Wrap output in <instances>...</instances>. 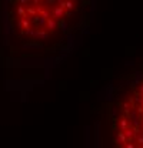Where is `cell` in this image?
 Here are the masks:
<instances>
[{
  "instance_id": "6da1fadb",
  "label": "cell",
  "mask_w": 143,
  "mask_h": 148,
  "mask_svg": "<svg viewBox=\"0 0 143 148\" xmlns=\"http://www.w3.org/2000/svg\"><path fill=\"white\" fill-rule=\"evenodd\" d=\"M65 11H66V10H65L63 7H60V6L56 4V6L52 9V13H50V14H52L53 19H56V20H62V19L65 17Z\"/></svg>"
},
{
  "instance_id": "7a4b0ae2",
  "label": "cell",
  "mask_w": 143,
  "mask_h": 148,
  "mask_svg": "<svg viewBox=\"0 0 143 148\" xmlns=\"http://www.w3.org/2000/svg\"><path fill=\"white\" fill-rule=\"evenodd\" d=\"M44 29H46L47 32H54V30L57 29V20H56V19H53V17L50 16V17L46 20Z\"/></svg>"
},
{
  "instance_id": "3957f363",
  "label": "cell",
  "mask_w": 143,
  "mask_h": 148,
  "mask_svg": "<svg viewBox=\"0 0 143 148\" xmlns=\"http://www.w3.org/2000/svg\"><path fill=\"white\" fill-rule=\"evenodd\" d=\"M49 36H50L49 32H46L44 29H36L33 38H35V40H47Z\"/></svg>"
},
{
  "instance_id": "277c9868",
  "label": "cell",
  "mask_w": 143,
  "mask_h": 148,
  "mask_svg": "<svg viewBox=\"0 0 143 148\" xmlns=\"http://www.w3.org/2000/svg\"><path fill=\"white\" fill-rule=\"evenodd\" d=\"M19 27L23 30V32H27L29 29H32V22L29 17H23L19 20Z\"/></svg>"
},
{
  "instance_id": "5b68a950",
  "label": "cell",
  "mask_w": 143,
  "mask_h": 148,
  "mask_svg": "<svg viewBox=\"0 0 143 148\" xmlns=\"http://www.w3.org/2000/svg\"><path fill=\"white\" fill-rule=\"evenodd\" d=\"M65 10H67V11L76 10V1H74V0H66V3H65Z\"/></svg>"
},
{
  "instance_id": "8992f818",
  "label": "cell",
  "mask_w": 143,
  "mask_h": 148,
  "mask_svg": "<svg viewBox=\"0 0 143 148\" xmlns=\"http://www.w3.org/2000/svg\"><path fill=\"white\" fill-rule=\"evenodd\" d=\"M16 11H17V16H19L20 19H23V17H27V16H26V7H25V6H22V4H17V7H16Z\"/></svg>"
},
{
  "instance_id": "52a82bcc",
  "label": "cell",
  "mask_w": 143,
  "mask_h": 148,
  "mask_svg": "<svg viewBox=\"0 0 143 148\" xmlns=\"http://www.w3.org/2000/svg\"><path fill=\"white\" fill-rule=\"evenodd\" d=\"M57 29H60V30H63V32H66L67 30V23L62 19V20H57Z\"/></svg>"
}]
</instances>
